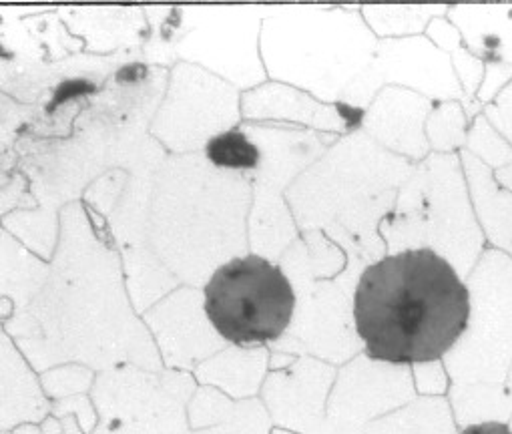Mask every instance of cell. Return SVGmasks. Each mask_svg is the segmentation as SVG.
<instances>
[{
	"instance_id": "1",
	"label": "cell",
	"mask_w": 512,
	"mask_h": 434,
	"mask_svg": "<svg viewBox=\"0 0 512 434\" xmlns=\"http://www.w3.org/2000/svg\"><path fill=\"white\" fill-rule=\"evenodd\" d=\"M470 294L432 250H406L368 266L354 292V324L366 354L388 364H428L466 332Z\"/></svg>"
},
{
	"instance_id": "2",
	"label": "cell",
	"mask_w": 512,
	"mask_h": 434,
	"mask_svg": "<svg viewBox=\"0 0 512 434\" xmlns=\"http://www.w3.org/2000/svg\"><path fill=\"white\" fill-rule=\"evenodd\" d=\"M203 312L223 342L253 348L288 332L296 292L280 266L249 254L213 270L203 288Z\"/></svg>"
},
{
	"instance_id": "3",
	"label": "cell",
	"mask_w": 512,
	"mask_h": 434,
	"mask_svg": "<svg viewBox=\"0 0 512 434\" xmlns=\"http://www.w3.org/2000/svg\"><path fill=\"white\" fill-rule=\"evenodd\" d=\"M47 412L49 400L39 378L0 326V434L41 422Z\"/></svg>"
},
{
	"instance_id": "4",
	"label": "cell",
	"mask_w": 512,
	"mask_h": 434,
	"mask_svg": "<svg viewBox=\"0 0 512 434\" xmlns=\"http://www.w3.org/2000/svg\"><path fill=\"white\" fill-rule=\"evenodd\" d=\"M258 358L260 354L255 350H225L199 366L197 380L221 386L235 398L251 396L260 384V364H255Z\"/></svg>"
},
{
	"instance_id": "5",
	"label": "cell",
	"mask_w": 512,
	"mask_h": 434,
	"mask_svg": "<svg viewBox=\"0 0 512 434\" xmlns=\"http://www.w3.org/2000/svg\"><path fill=\"white\" fill-rule=\"evenodd\" d=\"M207 155L215 165L231 169H249L258 163L260 153L241 133H225L209 143Z\"/></svg>"
},
{
	"instance_id": "6",
	"label": "cell",
	"mask_w": 512,
	"mask_h": 434,
	"mask_svg": "<svg viewBox=\"0 0 512 434\" xmlns=\"http://www.w3.org/2000/svg\"><path fill=\"white\" fill-rule=\"evenodd\" d=\"M458 434H512V430L500 422H480V424L466 426Z\"/></svg>"
},
{
	"instance_id": "7",
	"label": "cell",
	"mask_w": 512,
	"mask_h": 434,
	"mask_svg": "<svg viewBox=\"0 0 512 434\" xmlns=\"http://www.w3.org/2000/svg\"><path fill=\"white\" fill-rule=\"evenodd\" d=\"M13 434H49V432H41V428L35 424H21L15 428Z\"/></svg>"
}]
</instances>
